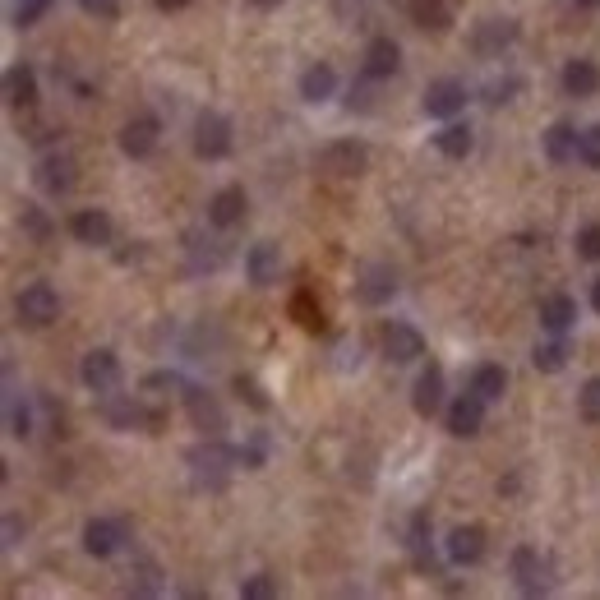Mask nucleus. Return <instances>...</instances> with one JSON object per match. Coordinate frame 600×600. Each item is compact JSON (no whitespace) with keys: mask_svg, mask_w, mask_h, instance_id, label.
<instances>
[{"mask_svg":"<svg viewBox=\"0 0 600 600\" xmlns=\"http://www.w3.org/2000/svg\"><path fill=\"white\" fill-rule=\"evenodd\" d=\"M513 577H517V587H522V596H545L550 591V568H545L540 550H531V545L513 550Z\"/></svg>","mask_w":600,"mask_h":600,"instance_id":"obj_6","label":"nucleus"},{"mask_svg":"<svg viewBox=\"0 0 600 600\" xmlns=\"http://www.w3.org/2000/svg\"><path fill=\"white\" fill-rule=\"evenodd\" d=\"M577 324V300L568 291H550V296H540V328H550V333H568Z\"/></svg>","mask_w":600,"mask_h":600,"instance_id":"obj_19","label":"nucleus"},{"mask_svg":"<svg viewBox=\"0 0 600 600\" xmlns=\"http://www.w3.org/2000/svg\"><path fill=\"white\" fill-rule=\"evenodd\" d=\"M70 236L79 240V245H111L116 227H111V217L102 213V208H79V213L70 217Z\"/></svg>","mask_w":600,"mask_h":600,"instance_id":"obj_12","label":"nucleus"},{"mask_svg":"<svg viewBox=\"0 0 600 600\" xmlns=\"http://www.w3.org/2000/svg\"><path fill=\"white\" fill-rule=\"evenodd\" d=\"M531 360H536L540 374H559V370H564V360H568V347H564V342H545V347H536V356H531Z\"/></svg>","mask_w":600,"mask_h":600,"instance_id":"obj_31","label":"nucleus"},{"mask_svg":"<svg viewBox=\"0 0 600 600\" xmlns=\"http://www.w3.org/2000/svg\"><path fill=\"white\" fill-rule=\"evenodd\" d=\"M273 596H277V587L268 573H254L240 582V600H273Z\"/></svg>","mask_w":600,"mask_h":600,"instance_id":"obj_34","label":"nucleus"},{"mask_svg":"<svg viewBox=\"0 0 600 600\" xmlns=\"http://www.w3.org/2000/svg\"><path fill=\"white\" fill-rule=\"evenodd\" d=\"M425 116H434V120H453L457 111L467 107V84L462 79H434L430 88H425Z\"/></svg>","mask_w":600,"mask_h":600,"instance_id":"obj_5","label":"nucleus"},{"mask_svg":"<svg viewBox=\"0 0 600 600\" xmlns=\"http://www.w3.org/2000/svg\"><path fill=\"white\" fill-rule=\"evenodd\" d=\"M24 231H28L33 240H47V236H51V222L37 213V208H24Z\"/></svg>","mask_w":600,"mask_h":600,"instance_id":"obj_40","label":"nucleus"},{"mask_svg":"<svg viewBox=\"0 0 600 600\" xmlns=\"http://www.w3.org/2000/svg\"><path fill=\"white\" fill-rule=\"evenodd\" d=\"M236 462H245V467H264V439H250L245 448H236Z\"/></svg>","mask_w":600,"mask_h":600,"instance_id":"obj_41","label":"nucleus"},{"mask_svg":"<svg viewBox=\"0 0 600 600\" xmlns=\"http://www.w3.org/2000/svg\"><path fill=\"white\" fill-rule=\"evenodd\" d=\"M125 540H130V536H125V527L111 522V517H93V522L84 527V550L93 554V559H111Z\"/></svg>","mask_w":600,"mask_h":600,"instance_id":"obj_11","label":"nucleus"},{"mask_svg":"<svg viewBox=\"0 0 600 600\" xmlns=\"http://www.w3.org/2000/svg\"><path fill=\"white\" fill-rule=\"evenodd\" d=\"M157 134H162L157 116H134L130 125L120 130V153L125 157H148L157 148Z\"/></svg>","mask_w":600,"mask_h":600,"instance_id":"obj_16","label":"nucleus"},{"mask_svg":"<svg viewBox=\"0 0 600 600\" xmlns=\"http://www.w3.org/2000/svg\"><path fill=\"white\" fill-rule=\"evenodd\" d=\"M600 88V65L596 60H568L564 65V93L568 97H591Z\"/></svg>","mask_w":600,"mask_h":600,"instance_id":"obj_23","label":"nucleus"},{"mask_svg":"<svg viewBox=\"0 0 600 600\" xmlns=\"http://www.w3.org/2000/svg\"><path fill=\"white\" fill-rule=\"evenodd\" d=\"M577 411H582V420L600 425V379H587V384H582V393H577Z\"/></svg>","mask_w":600,"mask_h":600,"instance_id":"obj_33","label":"nucleus"},{"mask_svg":"<svg viewBox=\"0 0 600 600\" xmlns=\"http://www.w3.org/2000/svg\"><path fill=\"white\" fill-rule=\"evenodd\" d=\"M365 162H370V153H365V148L360 144H333L324 153V171H337V176H360V171H365Z\"/></svg>","mask_w":600,"mask_h":600,"instance_id":"obj_25","label":"nucleus"},{"mask_svg":"<svg viewBox=\"0 0 600 600\" xmlns=\"http://www.w3.org/2000/svg\"><path fill=\"white\" fill-rule=\"evenodd\" d=\"M591 310L600 314V277H596V282H591Z\"/></svg>","mask_w":600,"mask_h":600,"instance_id":"obj_44","label":"nucleus"},{"mask_svg":"<svg viewBox=\"0 0 600 600\" xmlns=\"http://www.w3.org/2000/svg\"><path fill=\"white\" fill-rule=\"evenodd\" d=\"M194 153L204 162H222L231 153V120L217 116V111H204L194 120Z\"/></svg>","mask_w":600,"mask_h":600,"instance_id":"obj_3","label":"nucleus"},{"mask_svg":"<svg viewBox=\"0 0 600 600\" xmlns=\"http://www.w3.org/2000/svg\"><path fill=\"white\" fill-rule=\"evenodd\" d=\"M333 93H337V70L333 65L319 60V65H310V70L300 74V97H305V102H328Z\"/></svg>","mask_w":600,"mask_h":600,"instance_id":"obj_24","label":"nucleus"},{"mask_svg":"<svg viewBox=\"0 0 600 600\" xmlns=\"http://www.w3.org/2000/svg\"><path fill=\"white\" fill-rule=\"evenodd\" d=\"M245 185H222V190L208 199V222L213 227H236L240 217H245Z\"/></svg>","mask_w":600,"mask_h":600,"instance_id":"obj_17","label":"nucleus"},{"mask_svg":"<svg viewBox=\"0 0 600 600\" xmlns=\"http://www.w3.org/2000/svg\"><path fill=\"white\" fill-rule=\"evenodd\" d=\"M144 388H180V374H148Z\"/></svg>","mask_w":600,"mask_h":600,"instance_id":"obj_42","label":"nucleus"},{"mask_svg":"<svg viewBox=\"0 0 600 600\" xmlns=\"http://www.w3.org/2000/svg\"><path fill=\"white\" fill-rule=\"evenodd\" d=\"M480 425H485V397L467 393V397H457L453 407H448V430H453L457 439H471V434H480Z\"/></svg>","mask_w":600,"mask_h":600,"instance_id":"obj_18","label":"nucleus"},{"mask_svg":"<svg viewBox=\"0 0 600 600\" xmlns=\"http://www.w3.org/2000/svg\"><path fill=\"white\" fill-rule=\"evenodd\" d=\"M577 162L591 171H600V125H591V130L577 134Z\"/></svg>","mask_w":600,"mask_h":600,"instance_id":"obj_32","label":"nucleus"},{"mask_svg":"<svg viewBox=\"0 0 600 600\" xmlns=\"http://www.w3.org/2000/svg\"><path fill=\"white\" fill-rule=\"evenodd\" d=\"M444 550H448V564H457V568L480 564V559H485V527H457Z\"/></svg>","mask_w":600,"mask_h":600,"instance_id":"obj_15","label":"nucleus"},{"mask_svg":"<svg viewBox=\"0 0 600 600\" xmlns=\"http://www.w3.org/2000/svg\"><path fill=\"white\" fill-rule=\"evenodd\" d=\"M577 254H582V259H591V264L600 259V222H587V227L577 231Z\"/></svg>","mask_w":600,"mask_h":600,"instance_id":"obj_36","label":"nucleus"},{"mask_svg":"<svg viewBox=\"0 0 600 600\" xmlns=\"http://www.w3.org/2000/svg\"><path fill=\"white\" fill-rule=\"evenodd\" d=\"M397 291V268L393 264H365L356 277V296L365 300V305H384V300H393Z\"/></svg>","mask_w":600,"mask_h":600,"instance_id":"obj_9","label":"nucleus"},{"mask_svg":"<svg viewBox=\"0 0 600 600\" xmlns=\"http://www.w3.org/2000/svg\"><path fill=\"white\" fill-rule=\"evenodd\" d=\"M236 393H240V397H250V407H254V411H268V397L259 393V384H254L250 374H236Z\"/></svg>","mask_w":600,"mask_h":600,"instance_id":"obj_38","label":"nucleus"},{"mask_svg":"<svg viewBox=\"0 0 600 600\" xmlns=\"http://www.w3.org/2000/svg\"><path fill=\"white\" fill-rule=\"evenodd\" d=\"M411 407H416V416H425V420L444 407V370H439V365H425V370H420L416 388H411Z\"/></svg>","mask_w":600,"mask_h":600,"instance_id":"obj_14","label":"nucleus"},{"mask_svg":"<svg viewBox=\"0 0 600 600\" xmlns=\"http://www.w3.org/2000/svg\"><path fill=\"white\" fill-rule=\"evenodd\" d=\"M5 102H10V107H33L37 102L33 65H10V70H5Z\"/></svg>","mask_w":600,"mask_h":600,"instance_id":"obj_21","label":"nucleus"},{"mask_svg":"<svg viewBox=\"0 0 600 600\" xmlns=\"http://www.w3.org/2000/svg\"><path fill=\"white\" fill-rule=\"evenodd\" d=\"M79 10L93 14V19H116V14H120V0H79Z\"/></svg>","mask_w":600,"mask_h":600,"instance_id":"obj_39","label":"nucleus"},{"mask_svg":"<svg viewBox=\"0 0 600 600\" xmlns=\"http://www.w3.org/2000/svg\"><path fill=\"white\" fill-rule=\"evenodd\" d=\"M10 434L14 439H28V434H33V420H28V407L19 397H10Z\"/></svg>","mask_w":600,"mask_h":600,"instance_id":"obj_37","label":"nucleus"},{"mask_svg":"<svg viewBox=\"0 0 600 600\" xmlns=\"http://www.w3.org/2000/svg\"><path fill=\"white\" fill-rule=\"evenodd\" d=\"M14 310H19V324L47 328L51 319L60 314V296H56L51 282H28V287L19 291V300H14Z\"/></svg>","mask_w":600,"mask_h":600,"instance_id":"obj_2","label":"nucleus"},{"mask_svg":"<svg viewBox=\"0 0 600 600\" xmlns=\"http://www.w3.org/2000/svg\"><path fill=\"white\" fill-rule=\"evenodd\" d=\"M102 416H107V425H116V430H139V425H144V411H139V402H130V397H116V393L102 397Z\"/></svg>","mask_w":600,"mask_h":600,"instance_id":"obj_26","label":"nucleus"},{"mask_svg":"<svg viewBox=\"0 0 600 600\" xmlns=\"http://www.w3.org/2000/svg\"><path fill=\"white\" fill-rule=\"evenodd\" d=\"M37 190L51 194V199H60V194L74 190V157L70 153H47L42 162H37Z\"/></svg>","mask_w":600,"mask_h":600,"instance_id":"obj_7","label":"nucleus"},{"mask_svg":"<svg viewBox=\"0 0 600 600\" xmlns=\"http://www.w3.org/2000/svg\"><path fill=\"white\" fill-rule=\"evenodd\" d=\"M245 273H250L254 287H273L277 277H282V250H277L273 240H259V245L245 254Z\"/></svg>","mask_w":600,"mask_h":600,"instance_id":"obj_13","label":"nucleus"},{"mask_svg":"<svg viewBox=\"0 0 600 600\" xmlns=\"http://www.w3.org/2000/svg\"><path fill=\"white\" fill-rule=\"evenodd\" d=\"M573 5H577V10H596L600 0H573Z\"/></svg>","mask_w":600,"mask_h":600,"instance_id":"obj_45","label":"nucleus"},{"mask_svg":"<svg viewBox=\"0 0 600 600\" xmlns=\"http://www.w3.org/2000/svg\"><path fill=\"white\" fill-rule=\"evenodd\" d=\"M397 65H402V51H397L393 37H374L370 47H365V74L370 79H393Z\"/></svg>","mask_w":600,"mask_h":600,"instance_id":"obj_20","label":"nucleus"},{"mask_svg":"<svg viewBox=\"0 0 600 600\" xmlns=\"http://www.w3.org/2000/svg\"><path fill=\"white\" fill-rule=\"evenodd\" d=\"M471 144H476V139H471V125H462V120H453V125H444V130L434 134V148L444 157H453V162H462V157L471 153Z\"/></svg>","mask_w":600,"mask_h":600,"instance_id":"obj_27","label":"nucleus"},{"mask_svg":"<svg viewBox=\"0 0 600 600\" xmlns=\"http://www.w3.org/2000/svg\"><path fill=\"white\" fill-rule=\"evenodd\" d=\"M508 388V370L504 365H476V374H471V393L485 397V402H499Z\"/></svg>","mask_w":600,"mask_h":600,"instance_id":"obj_28","label":"nucleus"},{"mask_svg":"<svg viewBox=\"0 0 600 600\" xmlns=\"http://www.w3.org/2000/svg\"><path fill=\"white\" fill-rule=\"evenodd\" d=\"M577 134L582 130H573V125H550V130H545V157H550V162H573Z\"/></svg>","mask_w":600,"mask_h":600,"instance_id":"obj_29","label":"nucleus"},{"mask_svg":"<svg viewBox=\"0 0 600 600\" xmlns=\"http://www.w3.org/2000/svg\"><path fill=\"white\" fill-rule=\"evenodd\" d=\"M254 5H277V0H254Z\"/></svg>","mask_w":600,"mask_h":600,"instance_id":"obj_46","label":"nucleus"},{"mask_svg":"<svg viewBox=\"0 0 600 600\" xmlns=\"http://www.w3.org/2000/svg\"><path fill=\"white\" fill-rule=\"evenodd\" d=\"M384 356L393 360V365H411V360H420L425 356V337H420V328L393 319V324L384 328Z\"/></svg>","mask_w":600,"mask_h":600,"instance_id":"obj_8","label":"nucleus"},{"mask_svg":"<svg viewBox=\"0 0 600 600\" xmlns=\"http://www.w3.org/2000/svg\"><path fill=\"white\" fill-rule=\"evenodd\" d=\"M79 374H84L88 393H97V397L116 393V388H120V360H116V351H107V347L88 351L84 365H79Z\"/></svg>","mask_w":600,"mask_h":600,"instance_id":"obj_4","label":"nucleus"},{"mask_svg":"<svg viewBox=\"0 0 600 600\" xmlns=\"http://www.w3.org/2000/svg\"><path fill=\"white\" fill-rule=\"evenodd\" d=\"M411 14H416L420 28H434V33H444V28H448V10L439 5V0H416V5H411Z\"/></svg>","mask_w":600,"mask_h":600,"instance_id":"obj_30","label":"nucleus"},{"mask_svg":"<svg viewBox=\"0 0 600 600\" xmlns=\"http://www.w3.org/2000/svg\"><path fill=\"white\" fill-rule=\"evenodd\" d=\"M180 397H185V411H190V420L204 434H222V430H227V411H222V402H217L213 393H204V388H185Z\"/></svg>","mask_w":600,"mask_h":600,"instance_id":"obj_10","label":"nucleus"},{"mask_svg":"<svg viewBox=\"0 0 600 600\" xmlns=\"http://www.w3.org/2000/svg\"><path fill=\"white\" fill-rule=\"evenodd\" d=\"M190 471H194V485L199 490H222L227 485V471H231V462H236V453H231L227 444H217V434L208 439V444H199V448H190Z\"/></svg>","mask_w":600,"mask_h":600,"instance_id":"obj_1","label":"nucleus"},{"mask_svg":"<svg viewBox=\"0 0 600 600\" xmlns=\"http://www.w3.org/2000/svg\"><path fill=\"white\" fill-rule=\"evenodd\" d=\"M47 10H51V0H14V24L28 28V24H37Z\"/></svg>","mask_w":600,"mask_h":600,"instance_id":"obj_35","label":"nucleus"},{"mask_svg":"<svg viewBox=\"0 0 600 600\" xmlns=\"http://www.w3.org/2000/svg\"><path fill=\"white\" fill-rule=\"evenodd\" d=\"M185 5H194V0H157V10H167V14L185 10Z\"/></svg>","mask_w":600,"mask_h":600,"instance_id":"obj_43","label":"nucleus"},{"mask_svg":"<svg viewBox=\"0 0 600 600\" xmlns=\"http://www.w3.org/2000/svg\"><path fill=\"white\" fill-rule=\"evenodd\" d=\"M513 37H517L513 19H485V24L476 28V51L480 56H499L504 47H513Z\"/></svg>","mask_w":600,"mask_h":600,"instance_id":"obj_22","label":"nucleus"}]
</instances>
